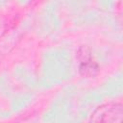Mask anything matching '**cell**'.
I'll use <instances>...</instances> for the list:
<instances>
[{
	"label": "cell",
	"instance_id": "6da1fadb",
	"mask_svg": "<svg viewBox=\"0 0 123 123\" xmlns=\"http://www.w3.org/2000/svg\"><path fill=\"white\" fill-rule=\"evenodd\" d=\"M123 119V106L121 103H106L91 113L90 121L92 122H108L121 123Z\"/></svg>",
	"mask_w": 123,
	"mask_h": 123
},
{
	"label": "cell",
	"instance_id": "7a4b0ae2",
	"mask_svg": "<svg viewBox=\"0 0 123 123\" xmlns=\"http://www.w3.org/2000/svg\"><path fill=\"white\" fill-rule=\"evenodd\" d=\"M78 59L80 61L79 72L83 77L91 78L98 74L100 68L98 64L92 60L90 49L87 46L83 45L79 48Z\"/></svg>",
	"mask_w": 123,
	"mask_h": 123
}]
</instances>
